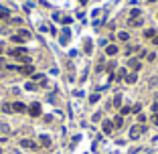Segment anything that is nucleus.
Wrapping results in <instances>:
<instances>
[{
	"label": "nucleus",
	"instance_id": "5",
	"mask_svg": "<svg viewBox=\"0 0 158 154\" xmlns=\"http://www.w3.org/2000/svg\"><path fill=\"white\" fill-rule=\"evenodd\" d=\"M27 112L33 116V118H39V116H41V106H39V104H31V108H29Z\"/></svg>",
	"mask_w": 158,
	"mask_h": 154
},
{
	"label": "nucleus",
	"instance_id": "15",
	"mask_svg": "<svg viewBox=\"0 0 158 154\" xmlns=\"http://www.w3.org/2000/svg\"><path fill=\"white\" fill-rule=\"evenodd\" d=\"M144 37H146V38H154V37H156V33H154L152 29H148V31H144Z\"/></svg>",
	"mask_w": 158,
	"mask_h": 154
},
{
	"label": "nucleus",
	"instance_id": "31",
	"mask_svg": "<svg viewBox=\"0 0 158 154\" xmlns=\"http://www.w3.org/2000/svg\"><path fill=\"white\" fill-rule=\"evenodd\" d=\"M0 67H4V59L2 57H0Z\"/></svg>",
	"mask_w": 158,
	"mask_h": 154
},
{
	"label": "nucleus",
	"instance_id": "20",
	"mask_svg": "<svg viewBox=\"0 0 158 154\" xmlns=\"http://www.w3.org/2000/svg\"><path fill=\"white\" fill-rule=\"evenodd\" d=\"M114 106H116V108H120V106H122V97H120V95H116V97H114Z\"/></svg>",
	"mask_w": 158,
	"mask_h": 154
},
{
	"label": "nucleus",
	"instance_id": "14",
	"mask_svg": "<svg viewBox=\"0 0 158 154\" xmlns=\"http://www.w3.org/2000/svg\"><path fill=\"white\" fill-rule=\"evenodd\" d=\"M41 144L43 146H51V138L49 136H41Z\"/></svg>",
	"mask_w": 158,
	"mask_h": 154
},
{
	"label": "nucleus",
	"instance_id": "33",
	"mask_svg": "<svg viewBox=\"0 0 158 154\" xmlns=\"http://www.w3.org/2000/svg\"><path fill=\"white\" fill-rule=\"evenodd\" d=\"M0 53H2V47H0Z\"/></svg>",
	"mask_w": 158,
	"mask_h": 154
},
{
	"label": "nucleus",
	"instance_id": "30",
	"mask_svg": "<svg viewBox=\"0 0 158 154\" xmlns=\"http://www.w3.org/2000/svg\"><path fill=\"white\" fill-rule=\"evenodd\" d=\"M152 41H154V45H158V35H156L154 38H152Z\"/></svg>",
	"mask_w": 158,
	"mask_h": 154
},
{
	"label": "nucleus",
	"instance_id": "18",
	"mask_svg": "<svg viewBox=\"0 0 158 154\" xmlns=\"http://www.w3.org/2000/svg\"><path fill=\"white\" fill-rule=\"evenodd\" d=\"M126 77H128V71H126V69H120L118 71V79H124V81H126Z\"/></svg>",
	"mask_w": 158,
	"mask_h": 154
},
{
	"label": "nucleus",
	"instance_id": "23",
	"mask_svg": "<svg viewBox=\"0 0 158 154\" xmlns=\"http://www.w3.org/2000/svg\"><path fill=\"white\" fill-rule=\"evenodd\" d=\"M2 110H4V112H12V104H4Z\"/></svg>",
	"mask_w": 158,
	"mask_h": 154
},
{
	"label": "nucleus",
	"instance_id": "9",
	"mask_svg": "<svg viewBox=\"0 0 158 154\" xmlns=\"http://www.w3.org/2000/svg\"><path fill=\"white\" fill-rule=\"evenodd\" d=\"M69 37H71V35H69V31H67V29H65V31H63V33H61V38H59V41H61V43H63V45H65V43H69Z\"/></svg>",
	"mask_w": 158,
	"mask_h": 154
},
{
	"label": "nucleus",
	"instance_id": "25",
	"mask_svg": "<svg viewBox=\"0 0 158 154\" xmlns=\"http://www.w3.org/2000/svg\"><path fill=\"white\" fill-rule=\"evenodd\" d=\"M85 53H91V43L85 41Z\"/></svg>",
	"mask_w": 158,
	"mask_h": 154
},
{
	"label": "nucleus",
	"instance_id": "7",
	"mask_svg": "<svg viewBox=\"0 0 158 154\" xmlns=\"http://www.w3.org/2000/svg\"><path fill=\"white\" fill-rule=\"evenodd\" d=\"M128 65H130V69H132V71H140V69H142V63H140L138 59H130V61H128Z\"/></svg>",
	"mask_w": 158,
	"mask_h": 154
},
{
	"label": "nucleus",
	"instance_id": "4",
	"mask_svg": "<svg viewBox=\"0 0 158 154\" xmlns=\"http://www.w3.org/2000/svg\"><path fill=\"white\" fill-rule=\"evenodd\" d=\"M18 71H20V73H24V75H33L35 67H33V63H24L22 67H18Z\"/></svg>",
	"mask_w": 158,
	"mask_h": 154
},
{
	"label": "nucleus",
	"instance_id": "24",
	"mask_svg": "<svg viewBox=\"0 0 158 154\" xmlns=\"http://www.w3.org/2000/svg\"><path fill=\"white\" fill-rule=\"evenodd\" d=\"M8 16V10L6 8H0V18H6Z\"/></svg>",
	"mask_w": 158,
	"mask_h": 154
},
{
	"label": "nucleus",
	"instance_id": "10",
	"mask_svg": "<svg viewBox=\"0 0 158 154\" xmlns=\"http://www.w3.org/2000/svg\"><path fill=\"white\" fill-rule=\"evenodd\" d=\"M114 126H116V128H122V126H124V118H122V116H116V118H114Z\"/></svg>",
	"mask_w": 158,
	"mask_h": 154
},
{
	"label": "nucleus",
	"instance_id": "11",
	"mask_svg": "<svg viewBox=\"0 0 158 154\" xmlns=\"http://www.w3.org/2000/svg\"><path fill=\"white\" fill-rule=\"evenodd\" d=\"M106 53H108V55H116V53H118V47H116V45H110V47H106Z\"/></svg>",
	"mask_w": 158,
	"mask_h": 154
},
{
	"label": "nucleus",
	"instance_id": "27",
	"mask_svg": "<svg viewBox=\"0 0 158 154\" xmlns=\"http://www.w3.org/2000/svg\"><path fill=\"white\" fill-rule=\"evenodd\" d=\"M114 69H116V63H110V65H108V71L114 73Z\"/></svg>",
	"mask_w": 158,
	"mask_h": 154
},
{
	"label": "nucleus",
	"instance_id": "16",
	"mask_svg": "<svg viewBox=\"0 0 158 154\" xmlns=\"http://www.w3.org/2000/svg\"><path fill=\"white\" fill-rule=\"evenodd\" d=\"M130 112H132V108H130V106H124V108L120 110V116H128Z\"/></svg>",
	"mask_w": 158,
	"mask_h": 154
},
{
	"label": "nucleus",
	"instance_id": "8",
	"mask_svg": "<svg viewBox=\"0 0 158 154\" xmlns=\"http://www.w3.org/2000/svg\"><path fill=\"white\" fill-rule=\"evenodd\" d=\"M101 128H103V132H106V134H110V132L114 130V122H110V120H106V122L101 124Z\"/></svg>",
	"mask_w": 158,
	"mask_h": 154
},
{
	"label": "nucleus",
	"instance_id": "6",
	"mask_svg": "<svg viewBox=\"0 0 158 154\" xmlns=\"http://www.w3.org/2000/svg\"><path fill=\"white\" fill-rule=\"evenodd\" d=\"M29 108L24 106V104H20V102H16V104H12V112H16V114H24Z\"/></svg>",
	"mask_w": 158,
	"mask_h": 154
},
{
	"label": "nucleus",
	"instance_id": "34",
	"mask_svg": "<svg viewBox=\"0 0 158 154\" xmlns=\"http://www.w3.org/2000/svg\"><path fill=\"white\" fill-rule=\"evenodd\" d=\"M81 2H85V0H81Z\"/></svg>",
	"mask_w": 158,
	"mask_h": 154
},
{
	"label": "nucleus",
	"instance_id": "17",
	"mask_svg": "<svg viewBox=\"0 0 158 154\" xmlns=\"http://www.w3.org/2000/svg\"><path fill=\"white\" fill-rule=\"evenodd\" d=\"M140 14H142V12H140L138 8H134V10L130 12V18H140Z\"/></svg>",
	"mask_w": 158,
	"mask_h": 154
},
{
	"label": "nucleus",
	"instance_id": "13",
	"mask_svg": "<svg viewBox=\"0 0 158 154\" xmlns=\"http://www.w3.org/2000/svg\"><path fill=\"white\" fill-rule=\"evenodd\" d=\"M142 24V18H130V27H140Z\"/></svg>",
	"mask_w": 158,
	"mask_h": 154
},
{
	"label": "nucleus",
	"instance_id": "22",
	"mask_svg": "<svg viewBox=\"0 0 158 154\" xmlns=\"http://www.w3.org/2000/svg\"><path fill=\"white\" fill-rule=\"evenodd\" d=\"M136 51H140V49H138V47H128V51H126V53H128V55H132V53H136Z\"/></svg>",
	"mask_w": 158,
	"mask_h": 154
},
{
	"label": "nucleus",
	"instance_id": "21",
	"mask_svg": "<svg viewBox=\"0 0 158 154\" xmlns=\"http://www.w3.org/2000/svg\"><path fill=\"white\" fill-rule=\"evenodd\" d=\"M118 38H120V41H124V43H126V41H128V33H120V35H118Z\"/></svg>",
	"mask_w": 158,
	"mask_h": 154
},
{
	"label": "nucleus",
	"instance_id": "26",
	"mask_svg": "<svg viewBox=\"0 0 158 154\" xmlns=\"http://www.w3.org/2000/svg\"><path fill=\"white\" fill-rule=\"evenodd\" d=\"M97 99H99V95H97V93H93V95H91V97H89V102H91V104H95V102H97Z\"/></svg>",
	"mask_w": 158,
	"mask_h": 154
},
{
	"label": "nucleus",
	"instance_id": "32",
	"mask_svg": "<svg viewBox=\"0 0 158 154\" xmlns=\"http://www.w3.org/2000/svg\"><path fill=\"white\" fill-rule=\"evenodd\" d=\"M148 2H156V0H148Z\"/></svg>",
	"mask_w": 158,
	"mask_h": 154
},
{
	"label": "nucleus",
	"instance_id": "29",
	"mask_svg": "<svg viewBox=\"0 0 158 154\" xmlns=\"http://www.w3.org/2000/svg\"><path fill=\"white\" fill-rule=\"evenodd\" d=\"M152 122H154V124H156V126H158V114L154 116V118H152Z\"/></svg>",
	"mask_w": 158,
	"mask_h": 154
},
{
	"label": "nucleus",
	"instance_id": "1",
	"mask_svg": "<svg viewBox=\"0 0 158 154\" xmlns=\"http://www.w3.org/2000/svg\"><path fill=\"white\" fill-rule=\"evenodd\" d=\"M10 55H12L14 59H20L22 63H29V53H27L24 47H12V49H10Z\"/></svg>",
	"mask_w": 158,
	"mask_h": 154
},
{
	"label": "nucleus",
	"instance_id": "3",
	"mask_svg": "<svg viewBox=\"0 0 158 154\" xmlns=\"http://www.w3.org/2000/svg\"><path fill=\"white\" fill-rule=\"evenodd\" d=\"M31 37L27 31H22V33H18V35H12V43H24L27 38Z\"/></svg>",
	"mask_w": 158,
	"mask_h": 154
},
{
	"label": "nucleus",
	"instance_id": "12",
	"mask_svg": "<svg viewBox=\"0 0 158 154\" xmlns=\"http://www.w3.org/2000/svg\"><path fill=\"white\" fill-rule=\"evenodd\" d=\"M20 144H22V146H24V148H37V144H35V142H33V140H22V142H20Z\"/></svg>",
	"mask_w": 158,
	"mask_h": 154
},
{
	"label": "nucleus",
	"instance_id": "28",
	"mask_svg": "<svg viewBox=\"0 0 158 154\" xmlns=\"http://www.w3.org/2000/svg\"><path fill=\"white\" fill-rule=\"evenodd\" d=\"M37 87H39L37 83H27V89H37Z\"/></svg>",
	"mask_w": 158,
	"mask_h": 154
},
{
	"label": "nucleus",
	"instance_id": "2",
	"mask_svg": "<svg viewBox=\"0 0 158 154\" xmlns=\"http://www.w3.org/2000/svg\"><path fill=\"white\" fill-rule=\"evenodd\" d=\"M144 134V126H134L132 130H130V138L132 140H136V138H140Z\"/></svg>",
	"mask_w": 158,
	"mask_h": 154
},
{
	"label": "nucleus",
	"instance_id": "19",
	"mask_svg": "<svg viewBox=\"0 0 158 154\" xmlns=\"http://www.w3.org/2000/svg\"><path fill=\"white\" fill-rule=\"evenodd\" d=\"M136 79H138V77H136V73H132V75L126 77V81H128V83H136Z\"/></svg>",
	"mask_w": 158,
	"mask_h": 154
}]
</instances>
